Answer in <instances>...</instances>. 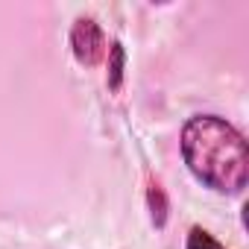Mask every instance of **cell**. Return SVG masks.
<instances>
[{"mask_svg":"<svg viewBox=\"0 0 249 249\" xmlns=\"http://www.w3.org/2000/svg\"><path fill=\"white\" fill-rule=\"evenodd\" d=\"M71 44L79 62H97L100 50H103V33L91 18H79L73 33H71Z\"/></svg>","mask_w":249,"mask_h":249,"instance_id":"cell-2","label":"cell"},{"mask_svg":"<svg viewBox=\"0 0 249 249\" xmlns=\"http://www.w3.org/2000/svg\"><path fill=\"white\" fill-rule=\"evenodd\" d=\"M182 156L191 173L220 194H240L249 173L243 135L217 114H196L185 123Z\"/></svg>","mask_w":249,"mask_h":249,"instance_id":"cell-1","label":"cell"},{"mask_svg":"<svg viewBox=\"0 0 249 249\" xmlns=\"http://www.w3.org/2000/svg\"><path fill=\"white\" fill-rule=\"evenodd\" d=\"M188 249H223L208 231H202V229H194L191 231V237H188Z\"/></svg>","mask_w":249,"mask_h":249,"instance_id":"cell-3","label":"cell"}]
</instances>
